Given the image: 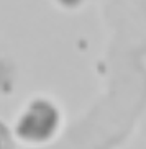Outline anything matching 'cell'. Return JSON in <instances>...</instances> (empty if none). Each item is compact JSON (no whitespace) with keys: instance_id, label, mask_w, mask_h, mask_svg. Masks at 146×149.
I'll use <instances>...</instances> for the list:
<instances>
[{"instance_id":"obj_1","label":"cell","mask_w":146,"mask_h":149,"mask_svg":"<svg viewBox=\"0 0 146 149\" xmlns=\"http://www.w3.org/2000/svg\"><path fill=\"white\" fill-rule=\"evenodd\" d=\"M59 125V113L51 103L36 100L27 107L17 123V136L25 143L40 144L48 141L56 133Z\"/></svg>"},{"instance_id":"obj_2","label":"cell","mask_w":146,"mask_h":149,"mask_svg":"<svg viewBox=\"0 0 146 149\" xmlns=\"http://www.w3.org/2000/svg\"><path fill=\"white\" fill-rule=\"evenodd\" d=\"M13 136L10 133L8 126L0 120V149H13Z\"/></svg>"}]
</instances>
